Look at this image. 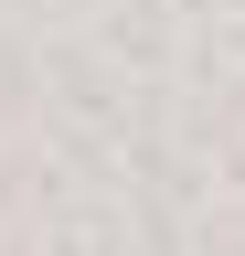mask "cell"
I'll list each match as a JSON object with an SVG mask.
<instances>
[]
</instances>
